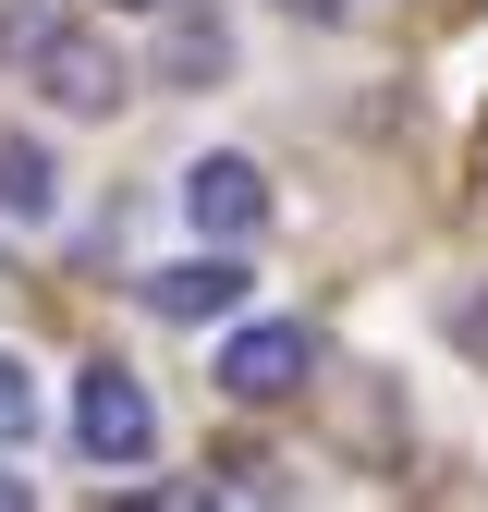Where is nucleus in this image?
Returning a JSON list of instances; mask_svg holds the SVG:
<instances>
[{"mask_svg": "<svg viewBox=\"0 0 488 512\" xmlns=\"http://www.w3.org/2000/svg\"><path fill=\"white\" fill-rule=\"evenodd\" d=\"M13 500H37V488H25V476H13V464H0V512H13Z\"/></svg>", "mask_w": 488, "mask_h": 512, "instance_id": "9d476101", "label": "nucleus"}, {"mask_svg": "<svg viewBox=\"0 0 488 512\" xmlns=\"http://www.w3.org/2000/svg\"><path fill=\"white\" fill-rule=\"evenodd\" d=\"M159 74H171V86H208V74H220V25L196 13V0L171 13V49H159Z\"/></svg>", "mask_w": 488, "mask_h": 512, "instance_id": "0eeeda50", "label": "nucleus"}, {"mask_svg": "<svg viewBox=\"0 0 488 512\" xmlns=\"http://www.w3.org/2000/svg\"><path fill=\"white\" fill-rule=\"evenodd\" d=\"M74 452L86 464H147L159 452V403H147L135 366H86L74 378Z\"/></svg>", "mask_w": 488, "mask_h": 512, "instance_id": "f03ea898", "label": "nucleus"}, {"mask_svg": "<svg viewBox=\"0 0 488 512\" xmlns=\"http://www.w3.org/2000/svg\"><path fill=\"white\" fill-rule=\"evenodd\" d=\"M452 354H464V366H488V281L452 305Z\"/></svg>", "mask_w": 488, "mask_h": 512, "instance_id": "1a4fd4ad", "label": "nucleus"}, {"mask_svg": "<svg viewBox=\"0 0 488 512\" xmlns=\"http://www.w3.org/2000/svg\"><path fill=\"white\" fill-rule=\"evenodd\" d=\"M244 293H257V281H244L232 256H171V269L147 281V305H159V317H232Z\"/></svg>", "mask_w": 488, "mask_h": 512, "instance_id": "39448f33", "label": "nucleus"}, {"mask_svg": "<svg viewBox=\"0 0 488 512\" xmlns=\"http://www.w3.org/2000/svg\"><path fill=\"white\" fill-rule=\"evenodd\" d=\"M25 74H37L49 110H74V122H110V110H122V61H110V37H86V25H25Z\"/></svg>", "mask_w": 488, "mask_h": 512, "instance_id": "f257e3e1", "label": "nucleus"}, {"mask_svg": "<svg viewBox=\"0 0 488 512\" xmlns=\"http://www.w3.org/2000/svg\"><path fill=\"white\" fill-rule=\"evenodd\" d=\"M305 378H318V330H293V317H257V330L220 342V391L232 403H293Z\"/></svg>", "mask_w": 488, "mask_h": 512, "instance_id": "7ed1b4c3", "label": "nucleus"}, {"mask_svg": "<svg viewBox=\"0 0 488 512\" xmlns=\"http://www.w3.org/2000/svg\"><path fill=\"white\" fill-rule=\"evenodd\" d=\"M110 13H183V0H110Z\"/></svg>", "mask_w": 488, "mask_h": 512, "instance_id": "9b49d317", "label": "nucleus"}, {"mask_svg": "<svg viewBox=\"0 0 488 512\" xmlns=\"http://www.w3.org/2000/svg\"><path fill=\"white\" fill-rule=\"evenodd\" d=\"M0 220H13V232H49L61 220V171H49L37 135H0Z\"/></svg>", "mask_w": 488, "mask_h": 512, "instance_id": "423d86ee", "label": "nucleus"}, {"mask_svg": "<svg viewBox=\"0 0 488 512\" xmlns=\"http://www.w3.org/2000/svg\"><path fill=\"white\" fill-rule=\"evenodd\" d=\"M37 427V378H25V354H0V439H25Z\"/></svg>", "mask_w": 488, "mask_h": 512, "instance_id": "6e6552de", "label": "nucleus"}, {"mask_svg": "<svg viewBox=\"0 0 488 512\" xmlns=\"http://www.w3.org/2000/svg\"><path fill=\"white\" fill-rule=\"evenodd\" d=\"M183 220H196L208 244H244V232L269 220V171H257V159H232V147L196 159V171H183Z\"/></svg>", "mask_w": 488, "mask_h": 512, "instance_id": "20e7f679", "label": "nucleus"}]
</instances>
